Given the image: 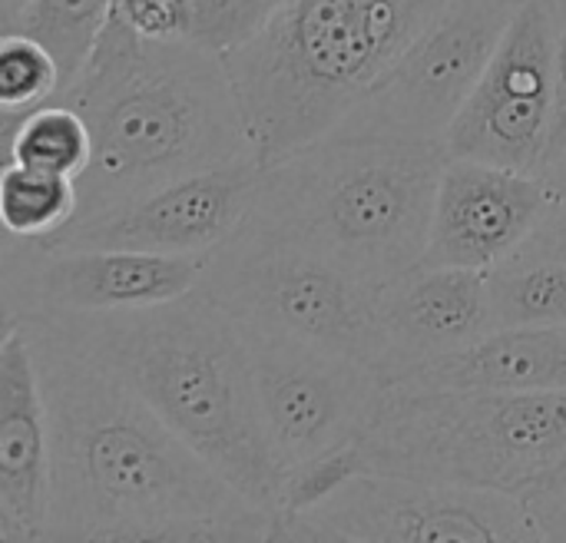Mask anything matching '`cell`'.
<instances>
[{"instance_id":"24","label":"cell","mask_w":566,"mask_h":543,"mask_svg":"<svg viewBox=\"0 0 566 543\" xmlns=\"http://www.w3.org/2000/svg\"><path fill=\"white\" fill-rule=\"evenodd\" d=\"M361 471L365 468H361V458H358V448L355 445H348L342 451H332V455H322L315 461H305V464L285 471L279 518L282 514H302V511L315 508L318 501H325L328 494H335L345 481H352Z\"/></svg>"},{"instance_id":"11","label":"cell","mask_w":566,"mask_h":543,"mask_svg":"<svg viewBox=\"0 0 566 543\" xmlns=\"http://www.w3.org/2000/svg\"><path fill=\"white\" fill-rule=\"evenodd\" d=\"M557 139L554 3L524 0L444 136L448 156L547 173Z\"/></svg>"},{"instance_id":"29","label":"cell","mask_w":566,"mask_h":543,"mask_svg":"<svg viewBox=\"0 0 566 543\" xmlns=\"http://www.w3.org/2000/svg\"><path fill=\"white\" fill-rule=\"evenodd\" d=\"M547 179H551V186H554V192H557V199L566 202V146L557 153V159L551 163V169H547Z\"/></svg>"},{"instance_id":"1","label":"cell","mask_w":566,"mask_h":543,"mask_svg":"<svg viewBox=\"0 0 566 543\" xmlns=\"http://www.w3.org/2000/svg\"><path fill=\"white\" fill-rule=\"evenodd\" d=\"M50 421V534L60 543L272 541L275 518L239 494L116 372L43 319H13Z\"/></svg>"},{"instance_id":"4","label":"cell","mask_w":566,"mask_h":543,"mask_svg":"<svg viewBox=\"0 0 566 543\" xmlns=\"http://www.w3.org/2000/svg\"><path fill=\"white\" fill-rule=\"evenodd\" d=\"M444 143L325 136L262 166L249 229L298 242L385 285L428 255Z\"/></svg>"},{"instance_id":"16","label":"cell","mask_w":566,"mask_h":543,"mask_svg":"<svg viewBox=\"0 0 566 543\" xmlns=\"http://www.w3.org/2000/svg\"><path fill=\"white\" fill-rule=\"evenodd\" d=\"M50 421L33 348L13 319L0 338V541L50 534Z\"/></svg>"},{"instance_id":"30","label":"cell","mask_w":566,"mask_h":543,"mask_svg":"<svg viewBox=\"0 0 566 543\" xmlns=\"http://www.w3.org/2000/svg\"><path fill=\"white\" fill-rule=\"evenodd\" d=\"M27 0H0V27H10L17 20V13L23 10Z\"/></svg>"},{"instance_id":"25","label":"cell","mask_w":566,"mask_h":543,"mask_svg":"<svg viewBox=\"0 0 566 543\" xmlns=\"http://www.w3.org/2000/svg\"><path fill=\"white\" fill-rule=\"evenodd\" d=\"M116 13L143 36H186V0H116Z\"/></svg>"},{"instance_id":"27","label":"cell","mask_w":566,"mask_h":543,"mask_svg":"<svg viewBox=\"0 0 566 543\" xmlns=\"http://www.w3.org/2000/svg\"><path fill=\"white\" fill-rule=\"evenodd\" d=\"M554 3V60H557V139H554V159L566 146V0Z\"/></svg>"},{"instance_id":"20","label":"cell","mask_w":566,"mask_h":543,"mask_svg":"<svg viewBox=\"0 0 566 543\" xmlns=\"http://www.w3.org/2000/svg\"><path fill=\"white\" fill-rule=\"evenodd\" d=\"M113 10L116 0H27L17 20L3 30H20L40 40L60 66V86H66L86 66Z\"/></svg>"},{"instance_id":"9","label":"cell","mask_w":566,"mask_h":543,"mask_svg":"<svg viewBox=\"0 0 566 543\" xmlns=\"http://www.w3.org/2000/svg\"><path fill=\"white\" fill-rule=\"evenodd\" d=\"M524 0H444L335 136L444 143ZM332 136V133H328Z\"/></svg>"},{"instance_id":"2","label":"cell","mask_w":566,"mask_h":543,"mask_svg":"<svg viewBox=\"0 0 566 543\" xmlns=\"http://www.w3.org/2000/svg\"><path fill=\"white\" fill-rule=\"evenodd\" d=\"M50 100L80 109L93 133L76 219L255 156L222 53L189 36H143L116 10L86 66Z\"/></svg>"},{"instance_id":"28","label":"cell","mask_w":566,"mask_h":543,"mask_svg":"<svg viewBox=\"0 0 566 543\" xmlns=\"http://www.w3.org/2000/svg\"><path fill=\"white\" fill-rule=\"evenodd\" d=\"M531 518L544 541L566 543V491H547L527 498Z\"/></svg>"},{"instance_id":"17","label":"cell","mask_w":566,"mask_h":543,"mask_svg":"<svg viewBox=\"0 0 566 543\" xmlns=\"http://www.w3.org/2000/svg\"><path fill=\"white\" fill-rule=\"evenodd\" d=\"M391 385L438 391H566V325L494 328L471 348Z\"/></svg>"},{"instance_id":"23","label":"cell","mask_w":566,"mask_h":543,"mask_svg":"<svg viewBox=\"0 0 566 543\" xmlns=\"http://www.w3.org/2000/svg\"><path fill=\"white\" fill-rule=\"evenodd\" d=\"M282 3L285 0H186V36L216 53H226L249 40Z\"/></svg>"},{"instance_id":"6","label":"cell","mask_w":566,"mask_h":543,"mask_svg":"<svg viewBox=\"0 0 566 543\" xmlns=\"http://www.w3.org/2000/svg\"><path fill=\"white\" fill-rule=\"evenodd\" d=\"M375 474L534 498L566 491V391H438L388 385L355 441Z\"/></svg>"},{"instance_id":"8","label":"cell","mask_w":566,"mask_h":543,"mask_svg":"<svg viewBox=\"0 0 566 543\" xmlns=\"http://www.w3.org/2000/svg\"><path fill=\"white\" fill-rule=\"evenodd\" d=\"M272 541L544 543L527 501L361 471L302 514L275 518Z\"/></svg>"},{"instance_id":"10","label":"cell","mask_w":566,"mask_h":543,"mask_svg":"<svg viewBox=\"0 0 566 543\" xmlns=\"http://www.w3.org/2000/svg\"><path fill=\"white\" fill-rule=\"evenodd\" d=\"M242 325V322H239ZM259 418L285 471L355 445L388 382L378 368L318 345L242 325Z\"/></svg>"},{"instance_id":"19","label":"cell","mask_w":566,"mask_h":543,"mask_svg":"<svg viewBox=\"0 0 566 543\" xmlns=\"http://www.w3.org/2000/svg\"><path fill=\"white\" fill-rule=\"evenodd\" d=\"M80 189L73 176L3 163L0 169V226L3 236L43 242L76 219Z\"/></svg>"},{"instance_id":"14","label":"cell","mask_w":566,"mask_h":543,"mask_svg":"<svg viewBox=\"0 0 566 543\" xmlns=\"http://www.w3.org/2000/svg\"><path fill=\"white\" fill-rule=\"evenodd\" d=\"M557 206L547 173L448 156L424 262L491 272L514 259Z\"/></svg>"},{"instance_id":"3","label":"cell","mask_w":566,"mask_h":543,"mask_svg":"<svg viewBox=\"0 0 566 543\" xmlns=\"http://www.w3.org/2000/svg\"><path fill=\"white\" fill-rule=\"evenodd\" d=\"M116 372L239 494L279 518L282 468L265 438L242 325L199 289L143 309L43 315Z\"/></svg>"},{"instance_id":"21","label":"cell","mask_w":566,"mask_h":543,"mask_svg":"<svg viewBox=\"0 0 566 543\" xmlns=\"http://www.w3.org/2000/svg\"><path fill=\"white\" fill-rule=\"evenodd\" d=\"M497 328L566 325V262L507 259L488 272Z\"/></svg>"},{"instance_id":"12","label":"cell","mask_w":566,"mask_h":543,"mask_svg":"<svg viewBox=\"0 0 566 543\" xmlns=\"http://www.w3.org/2000/svg\"><path fill=\"white\" fill-rule=\"evenodd\" d=\"M206 255H163L136 249H43L7 236L3 319H43L143 309L192 292Z\"/></svg>"},{"instance_id":"5","label":"cell","mask_w":566,"mask_h":543,"mask_svg":"<svg viewBox=\"0 0 566 543\" xmlns=\"http://www.w3.org/2000/svg\"><path fill=\"white\" fill-rule=\"evenodd\" d=\"M444 0H285L226 50L252 149L272 166L338 129Z\"/></svg>"},{"instance_id":"13","label":"cell","mask_w":566,"mask_h":543,"mask_svg":"<svg viewBox=\"0 0 566 543\" xmlns=\"http://www.w3.org/2000/svg\"><path fill=\"white\" fill-rule=\"evenodd\" d=\"M262 163L239 159L166 182L139 199L70 222L36 242L43 249H136L163 255H206L229 242L249 219Z\"/></svg>"},{"instance_id":"18","label":"cell","mask_w":566,"mask_h":543,"mask_svg":"<svg viewBox=\"0 0 566 543\" xmlns=\"http://www.w3.org/2000/svg\"><path fill=\"white\" fill-rule=\"evenodd\" d=\"M3 119V153L7 163L30 169L63 173L80 179L93 159V133L80 109L60 100H46L20 116Z\"/></svg>"},{"instance_id":"15","label":"cell","mask_w":566,"mask_h":543,"mask_svg":"<svg viewBox=\"0 0 566 543\" xmlns=\"http://www.w3.org/2000/svg\"><path fill=\"white\" fill-rule=\"evenodd\" d=\"M385 382L444 362L497 328L488 272L421 262L378 292Z\"/></svg>"},{"instance_id":"7","label":"cell","mask_w":566,"mask_h":543,"mask_svg":"<svg viewBox=\"0 0 566 543\" xmlns=\"http://www.w3.org/2000/svg\"><path fill=\"white\" fill-rule=\"evenodd\" d=\"M235 322L358 358L381 372V285L298 242L242 226L196 285Z\"/></svg>"},{"instance_id":"26","label":"cell","mask_w":566,"mask_h":543,"mask_svg":"<svg viewBox=\"0 0 566 543\" xmlns=\"http://www.w3.org/2000/svg\"><path fill=\"white\" fill-rule=\"evenodd\" d=\"M514 259H554V262H566V202H560L547 216V222L527 239V246Z\"/></svg>"},{"instance_id":"22","label":"cell","mask_w":566,"mask_h":543,"mask_svg":"<svg viewBox=\"0 0 566 543\" xmlns=\"http://www.w3.org/2000/svg\"><path fill=\"white\" fill-rule=\"evenodd\" d=\"M60 83H63L60 66L40 40L20 30L0 33V113L3 116H20L46 103L60 90Z\"/></svg>"}]
</instances>
